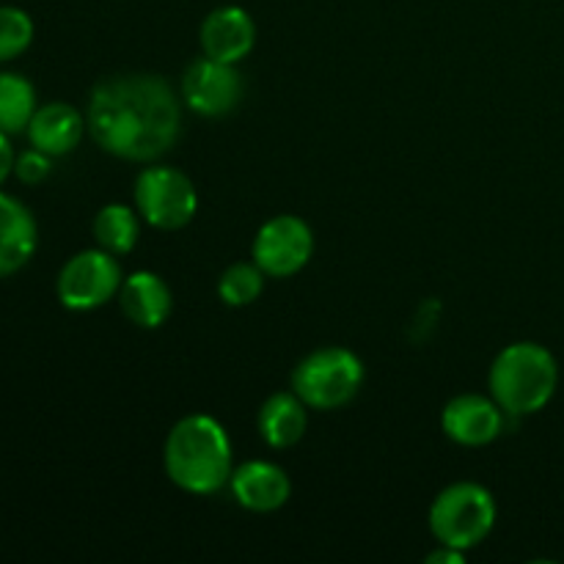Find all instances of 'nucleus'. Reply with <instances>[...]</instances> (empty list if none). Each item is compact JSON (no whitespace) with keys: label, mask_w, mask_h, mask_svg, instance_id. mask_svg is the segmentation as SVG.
I'll return each instance as SVG.
<instances>
[{"label":"nucleus","mask_w":564,"mask_h":564,"mask_svg":"<svg viewBox=\"0 0 564 564\" xmlns=\"http://www.w3.org/2000/svg\"><path fill=\"white\" fill-rule=\"evenodd\" d=\"M135 207L149 226L174 231L196 218L198 193L182 171L152 165L135 180Z\"/></svg>","instance_id":"obj_6"},{"label":"nucleus","mask_w":564,"mask_h":564,"mask_svg":"<svg viewBox=\"0 0 564 564\" xmlns=\"http://www.w3.org/2000/svg\"><path fill=\"white\" fill-rule=\"evenodd\" d=\"M264 290V273L257 262L248 264V262H237L220 275V284H218V295L226 306H251Z\"/></svg>","instance_id":"obj_19"},{"label":"nucleus","mask_w":564,"mask_h":564,"mask_svg":"<svg viewBox=\"0 0 564 564\" xmlns=\"http://www.w3.org/2000/svg\"><path fill=\"white\" fill-rule=\"evenodd\" d=\"M165 474L185 494L209 496L231 479V444L213 416H185L171 427L163 449Z\"/></svg>","instance_id":"obj_2"},{"label":"nucleus","mask_w":564,"mask_h":564,"mask_svg":"<svg viewBox=\"0 0 564 564\" xmlns=\"http://www.w3.org/2000/svg\"><path fill=\"white\" fill-rule=\"evenodd\" d=\"M560 386V364L538 341H516L496 356L490 367V394L501 411L529 416L543 411Z\"/></svg>","instance_id":"obj_3"},{"label":"nucleus","mask_w":564,"mask_h":564,"mask_svg":"<svg viewBox=\"0 0 564 564\" xmlns=\"http://www.w3.org/2000/svg\"><path fill=\"white\" fill-rule=\"evenodd\" d=\"M86 124L99 149L121 160H158L176 143L182 108L160 75H116L97 83L88 99Z\"/></svg>","instance_id":"obj_1"},{"label":"nucleus","mask_w":564,"mask_h":564,"mask_svg":"<svg viewBox=\"0 0 564 564\" xmlns=\"http://www.w3.org/2000/svg\"><path fill=\"white\" fill-rule=\"evenodd\" d=\"M36 113V91L31 80L14 72H0V132L17 135L28 130Z\"/></svg>","instance_id":"obj_17"},{"label":"nucleus","mask_w":564,"mask_h":564,"mask_svg":"<svg viewBox=\"0 0 564 564\" xmlns=\"http://www.w3.org/2000/svg\"><path fill=\"white\" fill-rule=\"evenodd\" d=\"M496 523V501L477 482H455L430 507V532L441 545L468 551L482 543Z\"/></svg>","instance_id":"obj_4"},{"label":"nucleus","mask_w":564,"mask_h":564,"mask_svg":"<svg viewBox=\"0 0 564 564\" xmlns=\"http://www.w3.org/2000/svg\"><path fill=\"white\" fill-rule=\"evenodd\" d=\"M33 42V20L17 6H0V64L20 58Z\"/></svg>","instance_id":"obj_20"},{"label":"nucleus","mask_w":564,"mask_h":564,"mask_svg":"<svg viewBox=\"0 0 564 564\" xmlns=\"http://www.w3.org/2000/svg\"><path fill=\"white\" fill-rule=\"evenodd\" d=\"M314 253V235L306 220L297 215H279L257 231L253 262L264 275L290 279L308 264Z\"/></svg>","instance_id":"obj_8"},{"label":"nucleus","mask_w":564,"mask_h":564,"mask_svg":"<svg viewBox=\"0 0 564 564\" xmlns=\"http://www.w3.org/2000/svg\"><path fill=\"white\" fill-rule=\"evenodd\" d=\"M119 303L127 319L138 328H160L174 308L169 284L158 273H147V270H138L130 279L121 281Z\"/></svg>","instance_id":"obj_14"},{"label":"nucleus","mask_w":564,"mask_h":564,"mask_svg":"<svg viewBox=\"0 0 564 564\" xmlns=\"http://www.w3.org/2000/svg\"><path fill=\"white\" fill-rule=\"evenodd\" d=\"M231 490L235 499L251 512H275L290 501L292 485L284 468L275 463L251 460L242 463L237 471H231Z\"/></svg>","instance_id":"obj_12"},{"label":"nucleus","mask_w":564,"mask_h":564,"mask_svg":"<svg viewBox=\"0 0 564 564\" xmlns=\"http://www.w3.org/2000/svg\"><path fill=\"white\" fill-rule=\"evenodd\" d=\"M121 268L113 253L99 248V251H80L61 268L58 273V301L69 312H94L105 306L116 292L121 290Z\"/></svg>","instance_id":"obj_7"},{"label":"nucleus","mask_w":564,"mask_h":564,"mask_svg":"<svg viewBox=\"0 0 564 564\" xmlns=\"http://www.w3.org/2000/svg\"><path fill=\"white\" fill-rule=\"evenodd\" d=\"M36 242L39 229L31 209L20 198L0 193V279L25 268Z\"/></svg>","instance_id":"obj_13"},{"label":"nucleus","mask_w":564,"mask_h":564,"mask_svg":"<svg viewBox=\"0 0 564 564\" xmlns=\"http://www.w3.org/2000/svg\"><path fill=\"white\" fill-rule=\"evenodd\" d=\"M444 433L460 446H488L501 435V405L482 394H460L444 408Z\"/></svg>","instance_id":"obj_10"},{"label":"nucleus","mask_w":564,"mask_h":564,"mask_svg":"<svg viewBox=\"0 0 564 564\" xmlns=\"http://www.w3.org/2000/svg\"><path fill=\"white\" fill-rule=\"evenodd\" d=\"M50 169H53V163H50V154L39 152V149L22 152L14 163V174L20 176V182H25V185H39V182L47 180Z\"/></svg>","instance_id":"obj_21"},{"label":"nucleus","mask_w":564,"mask_h":564,"mask_svg":"<svg viewBox=\"0 0 564 564\" xmlns=\"http://www.w3.org/2000/svg\"><path fill=\"white\" fill-rule=\"evenodd\" d=\"M306 402L295 394V391H279V394L268 397L264 405L259 408V435L264 444L273 449H290L297 441L306 435L308 416Z\"/></svg>","instance_id":"obj_16"},{"label":"nucleus","mask_w":564,"mask_h":564,"mask_svg":"<svg viewBox=\"0 0 564 564\" xmlns=\"http://www.w3.org/2000/svg\"><path fill=\"white\" fill-rule=\"evenodd\" d=\"M14 149H11L9 143V135L6 132H0V185H3L6 180H9V174L14 171Z\"/></svg>","instance_id":"obj_22"},{"label":"nucleus","mask_w":564,"mask_h":564,"mask_svg":"<svg viewBox=\"0 0 564 564\" xmlns=\"http://www.w3.org/2000/svg\"><path fill=\"white\" fill-rule=\"evenodd\" d=\"M86 127L80 110L66 102H50L36 108L31 124H28V138H31L33 149L50 154V158H61L80 143Z\"/></svg>","instance_id":"obj_15"},{"label":"nucleus","mask_w":564,"mask_h":564,"mask_svg":"<svg viewBox=\"0 0 564 564\" xmlns=\"http://www.w3.org/2000/svg\"><path fill=\"white\" fill-rule=\"evenodd\" d=\"M141 226H138L135 213L124 204H108L94 218V237H97L99 248L110 251L113 257L130 253L135 248Z\"/></svg>","instance_id":"obj_18"},{"label":"nucleus","mask_w":564,"mask_h":564,"mask_svg":"<svg viewBox=\"0 0 564 564\" xmlns=\"http://www.w3.org/2000/svg\"><path fill=\"white\" fill-rule=\"evenodd\" d=\"M257 44V25L240 6H220L209 11L202 25V47L207 58L237 64Z\"/></svg>","instance_id":"obj_11"},{"label":"nucleus","mask_w":564,"mask_h":564,"mask_svg":"<svg viewBox=\"0 0 564 564\" xmlns=\"http://www.w3.org/2000/svg\"><path fill=\"white\" fill-rule=\"evenodd\" d=\"M182 97L187 108L196 113L226 116L240 105L242 99V77L235 64H224L215 58L193 61L182 75Z\"/></svg>","instance_id":"obj_9"},{"label":"nucleus","mask_w":564,"mask_h":564,"mask_svg":"<svg viewBox=\"0 0 564 564\" xmlns=\"http://www.w3.org/2000/svg\"><path fill=\"white\" fill-rule=\"evenodd\" d=\"M430 564H463L466 562V554L460 549H452V545H441L438 551L427 556Z\"/></svg>","instance_id":"obj_23"},{"label":"nucleus","mask_w":564,"mask_h":564,"mask_svg":"<svg viewBox=\"0 0 564 564\" xmlns=\"http://www.w3.org/2000/svg\"><path fill=\"white\" fill-rule=\"evenodd\" d=\"M364 383V364L345 347H323L303 358L292 372V391L317 411L347 405Z\"/></svg>","instance_id":"obj_5"}]
</instances>
